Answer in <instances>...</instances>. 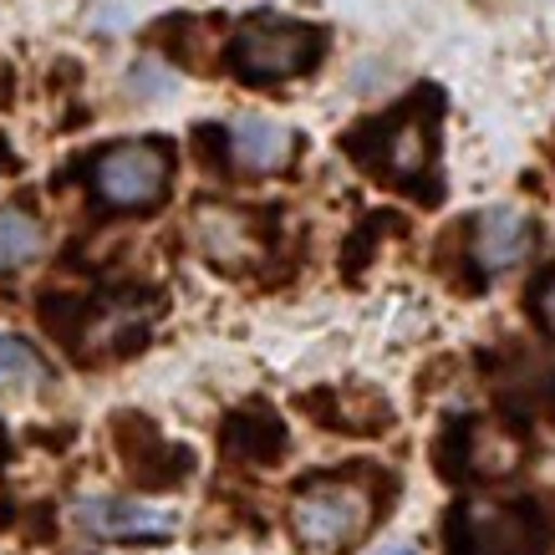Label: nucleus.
<instances>
[{
  "label": "nucleus",
  "instance_id": "6e6552de",
  "mask_svg": "<svg viewBox=\"0 0 555 555\" xmlns=\"http://www.w3.org/2000/svg\"><path fill=\"white\" fill-rule=\"evenodd\" d=\"M47 372L41 362L31 357V347H21V341H5L0 337V387H16V383H41Z\"/></svg>",
  "mask_w": 555,
  "mask_h": 555
},
{
  "label": "nucleus",
  "instance_id": "423d86ee",
  "mask_svg": "<svg viewBox=\"0 0 555 555\" xmlns=\"http://www.w3.org/2000/svg\"><path fill=\"white\" fill-rule=\"evenodd\" d=\"M230 149H235V158L245 164V169L270 173V169H281V164L291 158V133L281 128V122H270V118H240Z\"/></svg>",
  "mask_w": 555,
  "mask_h": 555
},
{
  "label": "nucleus",
  "instance_id": "f03ea898",
  "mask_svg": "<svg viewBox=\"0 0 555 555\" xmlns=\"http://www.w3.org/2000/svg\"><path fill=\"white\" fill-rule=\"evenodd\" d=\"M92 189L107 209H149L169 189V158L153 143H118L98 158Z\"/></svg>",
  "mask_w": 555,
  "mask_h": 555
},
{
  "label": "nucleus",
  "instance_id": "0eeeda50",
  "mask_svg": "<svg viewBox=\"0 0 555 555\" xmlns=\"http://www.w3.org/2000/svg\"><path fill=\"white\" fill-rule=\"evenodd\" d=\"M41 245H47V235H41V224L26 209H0V275L31 266Z\"/></svg>",
  "mask_w": 555,
  "mask_h": 555
},
{
  "label": "nucleus",
  "instance_id": "f257e3e1",
  "mask_svg": "<svg viewBox=\"0 0 555 555\" xmlns=\"http://www.w3.org/2000/svg\"><path fill=\"white\" fill-rule=\"evenodd\" d=\"M367 489L357 485H311L296 494V505H291V525H296V535L301 545H311L317 555L337 551L347 540H357L367 530Z\"/></svg>",
  "mask_w": 555,
  "mask_h": 555
},
{
  "label": "nucleus",
  "instance_id": "1a4fd4ad",
  "mask_svg": "<svg viewBox=\"0 0 555 555\" xmlns=\"http://www.w3.org/2000/svg\"><path fill=\"white\" fill-rule=\"evenodd\" d=\"M540 317H545V326L555 332V275L545 281V286H540Z\"/></svg>",
  "mask_w": 555,
  "mask_h": 555
},
{
  "label": "nucleus",
  "instance_id": "7ed1b4c3",
  "mask_svg": "<svg viewBox=\"0 0 555 555\" xmlns=\"http://www.w3.org/2000/svg\"><path fill=\"white\" fill-rule=\"evenodd\" d=\"M77 525L98 540H143V535H169L173 515L138 505V500H118V494H82L77 500Z\"/></svg>",
  "mask_w": 555,
  "mask_h": 555
},
{
  "label": "nucleus",
  "instance_id": "39448f33",
  "mask_svg": "<svg viewBox=\"0 0 555 555\" xmlns=\"http://www.w3.org/2000/svg\"><path fill=\"white\" fill-rule=\"evenodd\" d=\"M530 250V219L520 209H489L479 219V235H474V255L485 270H509L520 266Z\"/></svg>",
  "mask_w": 555,
  "mask_h": 555
},
{
  "label": "nucleus",
  "instance_id": "20e7f679",
  "mask_svg": "<svg viewBox=\"0 0 555 555\" xmlns=\"http://www.w3.org/2000/svg\"><path fill=\"white\" fill-rule=\"evenodd\" d=\"M306 47H311V41H306L301 31H286V26H255V31L240 36L235 67L245 72V77L270 82V77H286V72L301 67Z\"/></svg>",
  "mask_w": 555,
  "mask_h": 555
},
{
  "label": "nucleus",
  "instance_id": "9d476101",
  "mask_svg": "<svg viewBox=\"0 0 555 555\" xmlns=\"http://www.w3.org/2000/svg\"><path fill=\"white\" fill-rule=\"evenodd\" d=\"M377 555H418V551H408V545H387V551H377Z\"/></svg>",
  "mask_w": 555,
  "mask_h": 555
}]
</instances>
